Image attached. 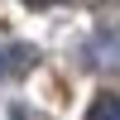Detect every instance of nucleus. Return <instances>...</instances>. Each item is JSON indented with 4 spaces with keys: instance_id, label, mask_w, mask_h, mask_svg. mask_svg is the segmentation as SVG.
Returning <instances> with one entry per match:
<instances>
[{
    "instance_id": "1",
    "label": "nucleus",
    "mask_w": 120,
    "mask_h": 120,
    "mask_svg": "<svg viewBox=\"0 0 120 120\" xmlns=\"http://www.w3.org/2000/svg\"><path fill=\"white\" fill-rule=\"evenodd\" d=\"M86 120H120V96H96Z\"/></svg>"
}]
</instances>
